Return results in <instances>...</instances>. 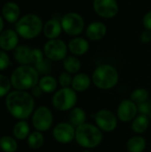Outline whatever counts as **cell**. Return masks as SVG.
<instances>
[{
    "instance_id": "17",
    "label": "cell",
    "mask_w": 151,
    "mask_h": 152,
    "mask_svg": "<svg viewBox=\"0 0 151 152\" xmlns=\"http://www.w3.org/2000/svg\"><path fill=\"white\" fill-rule=\"evenodd\" d=\"M61 31L63 30L61 23V19L59 20L57 18L53 17L44 24L43 33L44 37L49 40L59 38L60 35L61 34Z\"/></svg>"
},
{
    "instance_id": "27",
    "label": "cell",
    "mask_w": 151,
    "mask_h": 152,
    "mask_svg": "<svg viewBox=\"0 0 151 152\" xmlns=\"http://www.w3.org/2000/svg\"><path fill=\"white\" fill-rule=\"evenodd\" d=\"M28 145L32 150H38L40 149L44 142V137L42 132L39 131H33L29 134L28 137L27 138Z\"/></svg>"
},
{
    "instance_id": "10",
    "label": "cell",
    "mask_w": 151,
    "mask_h": 152,
    "mask_svg": "<svg viewBox=\"0 0 151 152\" xmlns=\"http://www.w3.org/2000/svg\"><path fill=\"white\" fill-rule=\"evenodd\" d=\"M96 126L105 133L113 132L117 126V117L109 110H100L94 116Z\"/></svg>"
},
{
    "instance_id": "31",
    "label": "cell",
    "mask_w": 151,
    "mask_h": 152,
    "mask_svg": "<svg viewBox=\"0 0 151 152\" xmlns=\"http://www.w3.org/2000/svg\"><path fill=\"white\" fill-rule=\"evenodd\" d=\"M72 79L73 77L71 74L63 71L60 74L59 78H58V83L61 86V88H66V87H71L72 85Z\"/></svg>"
},
{
    "instance_id": "9",
    "label": "cell",
    "mask_w": 151,
    "mask_h": 152,
    "mask_svg": "<svg viewBox=\"0 0 151 152\" xmlns=\"http://www.w3.org/2000/svg\"><path fill=\"white\" fill-rule=\"evenodd\" d=\"M31 117L33 127L42 133L48 131L53 124V112L46 106H39L35 109Z\"/></svg>"
},
{
    "instance_id": "15",
    "label": "cell",
    "mask_w": 151,
    "mask_h": 152,
    "mask_svg": "<svg viewBox=\"0 0 151 152\" xmlns=\"http://www.w3.org/2000/svg\"><path fill=\"white\" fill-rule=\"evenodd\" d=\"M89 48L90 45L88 40L79 36L74 37L68 44L69 52H70L74 56L85 55L89 51Z\"/></svg>"
},
{
    "instance_id": "35",
    "label": "cell",
    "mask_w": 151,
    "mask_h": 152,
    "mask_svg": "<svg viewBox=\"0 0 151 152\" xmlns=\"http://www.w3.org/2000/svg\"><path fill=\"white\" fill-rule=\"evenodd\" d=\"M34 67L36 68V69L38 71L39 74H44V75H48V73L50 72V69H51V66L46 60H44L40 63L34 65Z\"/></svg>"
},
{
    "instance_id": "40",
    "label": "cell",
    "mask_w": 151,
    "mask_h": 152,
    "mask_svg": "<svg viewBox=\"0 0 151 152\" xmlns=\"http://www.w3.org/2000/svg\"><path fill=\"white\" fill-rule=\"evenodd\" d=\"M148 117H149V118H150V120H151V112H150V115H149Z\"/></svg>"
},
{
    "instance_id": "18",
    "label": "cell",
    "mask_w": 151,
    "mask_h": 152,
    "mask_svg": "<svg viewBox=\"0 0 151 152\" xmlns=\"http://www.w3.org/2000/svg\"><path fill=\"white\" fill-rule=\"evenodd\" d=\"M2 16L9 23H16L20 18V8L14 2L5 3L1 10Z\"/></svg>"
},
{
    "instance_id": "38",
    "label": "cell",
    "mask_w": 151,
    "mask_h": 152,
    "mask_svg": "<svg viewBox=\"0 0 151 152\" xmlns=\"http://www.w3.org/2000/svg\"><path fill=\"white\" fill-rule=\"evenodd\" d=\"M44 94V92L42 91V89L38 86V85H36V86H34L33 88L30 89V94L34 97V98H40L42 96V94Z\"/></svg>"
},
{
    "instance_id": "39",
    "label": "cell",
    "mask_w": 151,
    "mask_h": 152,
    "mask_svg": "<svg viewBox=\"0 0 151 152\" xmlns=\"http://www.w3.org/2000/svg\"><path fill=\"white\" fill-rule=\"evenodd\" d=\"M4 18L3 16L0 15V34L3 32L4 30Z\"/></svg>"
},
{
    "instance_id": "28",
    "label": "cell",
    "mask_w": 151,
    "mask_h": 152,
    "mask_svg": "<svg viewBox=\"0 0 151 152\" xmlns=\"http://www.w3.org/2000/svg\"><path fill=\"white\" fill-rule=\"evenodd\" d=\"M0 150L3 152H16L18 150L17 140L10 135L0 137Z\"/></svg>"
},
{
    "instance_id": "33",
    "label": "cell",
    "mask_w": 151,
    "mask_h": 152,
    "mask_svg": "<svg viewBox=\"0 0 151 152\" xmlns=\"http://www.w3.org/2000/svg\"><path fill=\"white\" fill-rule=\"evenodd\" d=\"M11 65V59L7 54V52L0 49V71L7 69Z\"/></svg>"
},
{
    "instance_id": "2",
    "label": "cell",
    "mask_w": 151,
    "mask_h": 152,
    "mask_svg": "<svg viewBox=\"0 0 151 152\" xmlns=\"http://www.w3.org/2000/svg\"><path fill=\"white\" fill-rule=\"evenodd\" d=\"M10 80L14 90L27 91L38 84L39 73L33 66L20 65L12 72Z\"/></svg>"
},
{
    "instance_id": "34",
    "label": "cell",
    "mask_w": 151,
    "mask_h": 152,
    "mask_svg": "<svg viewBox=\"0 0 151 152\" xmlns=\"http://www.w3.org/2000/svg\"><path fill=\"white\" fill-rule=\"evenodd\" d=\"M137 108H138V114L149 116L151 112V102L148 100L144 102L137 104Z\"/></svg>"
},
{
    "instance_id": "7",
    "label": "cell",
    "mask_w": 151,
    "mask_h": 152,
    "mask_svg": "<svg viewBox=\"0 0 151 152\" xmlns=\"http://www.w3.org/2000/svg\"><path fill=\"white\" fill-rule=\"evenodd\" d=\"M62 30L69 36L77 37L85 28V20L77 12H69L61 18Z\"/></svg>"
},
{
    "instance_id": "14",
    "label": "cell",
    "mask_w": 151,
    "mask_h": 152,
    "mask_svg": "<svg viewBox=\"0 0 151 152\" xmlns=\"http://www.w3.org/2000/svg\"><path fill=\"white\" fill-rule=\"evenodd\" d=\"M19 45V35L15 29L6 28L0 34V49L4 52L14 50Z\"/></svg>"
},
{
    "instance_id": "24",
    "label": "cell",
    "mask_w": 151,
    "mask_h": 152,
    "mask_svg": "<svg viewBox=\"0 0 151 152\" xmlns=\"http://www.w3.org/2000/svg\"><path fill=\"white\" fill-rule=\"evenodd\" d=\"M150 121L148 116L138 114L132 122V130L136 134H142L147 131L150 126Z\"/></svg>"
},
{
    "instance_id": "8",
    "label": "cell",
    "mask_w": 151,
    "mask_h": 152,
    "mask_svg": "<svg viewBox=\"0 0 151 152\" xmlns=\"http://www.w3.org/2000/svg\"><path fill=\"white\" fill-rule=\"evenodd\" d=\"M44 53L47 60L52 61H63L68 55V45L61 39L48 40L44 45Z\"/></svg>"
},
{
    "instance_id": "20",
    "label": "cell",
    "mask_w": 151,
    "mask_h": 152,
    "mask_svg": "<svg viewBox=\"0 0 151 152\" xmlns=\"http://www.w3.org/2000/svg\"><path fill=\"white\" fill-rule=\"evenodd\" d=\"M13 57L15 61L20 65L31 64V49L28 45H20L13 50Z\"/></svg>"
},
{
    "instance_id": "16",
    "label": "cell",
    "mask_w": 151,
    "mask_h": 152,
    "mask_svg": "<svg viewBox=\"0 0 151 152\" xmlns=\"http://www.w3.org/2000/svg\"><path fill=\"white\" fill-rule=\"evenodd\" d=\"M107 26L102 21H93L90 23L85 30L87 39L91 41H99L107 34Z\"/></svg>"
},
{
    "instance_id": "37",
    "label": "cell",
    "mask_w": 151,
    "mask_h": 152,
    "mask_svg": "<svg viewBox=\"0 0 151 152\" xmlns=\"http://www.w3.org/2000/svg\"><path fill=\"white\" fill-rule=\"evenodd\" d=\"M140 39H141V42H142V44H150V43L151 42L150 30L145 29L144 31H142V32L141 33Z\"/></svg>"
},
{
    "instance_id": "3",
    "label": "cell",
    "mask_w": 151,
    "mask_h": 152,
    "mask_svg": "<svg viewBox=\"0 0 151 152\" xmlns=\"http://www.w3.org/2000/svg\"><path fill=\"white\" fill-rule=\"evenodd\" d=\"M43 28L42 19L35 13L25 14L15 23V31L19 37L27 40L37 37L43 32Z\"/></svg>"
},
{
    "instance_id": "5",
    "label": "cell",
    "mask_w": 151,
    "mask_h": 152,
    "mask_svg": "<svg viewBox=\"0 0 151 152\" xmlns=\"http://www.w3.org/2000/svg\"><path fill=\"white\" fill-rule=\"evenodd\" d=\"M119 81L117 69L110 64H101L93 72L92 83L101 90L114 88Z\"/></svg>"
},
{
    "instance_id": "25",
    "label": "cell",
    "mask_w": 151,
    "mask_h": 152,
    "mask_svg": "<svg viewBox=\"0 0 151 152\" xmlns=\"http://www.w3.org/2000/svg\"><path fill=\"white\" fill-rule=\"evenodd\" d=\"M147 147V141L140 135L131 137L126 142V150L128 152H143Z\"/></svg>"
},
{
    "instance_id": "19",
    "label": "cell",
    "mask_w": 151,
    "mask_h": 152,
    "mask_svg": "<svg viewBox=\"0 0 151 152\" xmlns=\"http://www.w3.org/2000/svg\"><path fill=\"white\" fill-rule=\"evenodd\" d=\"M92 84V77L85 73H77L74 75L72 79L71 88L77 93H82L86 91Z\"/></svg>"
},
{
    "instance_id": "36",
    "label": "cell",
    "mask_w": 151,
    "mask_h": 152,
    "mask_svg": "<svg viewBox=\"0 0 151 152\" xmlns=\"http://www.w3.org/2000/svg\"><path fill=\"white\" fill-rule=\"evenodd\" d=\"M142 24L145 29L151 31V10L145 13V15L142 18Z\"/></svg>"
},
{
    "instance_id": "21",
    "label": "cell",
    "mask_w": 151,
    "mask_h": 152,
    "mask_svg": "<svg viewBox=\"0 0 151 152\" xmlns=\"http://www.w3.org/2000/svg\"><path fill=\"white\" fill-rule=\"evenodd\" d=\"M58 80L51 75H44L38 81V86L44 94H52L57 91Z\"/></svg>"
},
{
    "instance_id": "6",
    "label": "cell",
    "mask_w": 151,
    "mask_h": 152,
    "mask_svg": "<svg viewBox=\"0 0 151 152\" xmlns=\"http://www.w3.org/2000/svg\"><path fill=\"white\" fill-rule=\"evenodd\" d=\"M77 102V94L71 87L57 90L52 97V104L59 111H68L75 108Z\"/></svg>"
},
{
    "instance_id": "4",
    "label": "cell",
    "mask_w": 151,
    "mask_h": 152,
    "mask_svg": "<svg viewBox=\"0 0 151 152\" xmlns=\"http://www.w3.org/2000/svg\"><path fill=\"white\" fill-rule=\"evenodd\" d=\"M75 140L82 148L94 149L102 142V131L96 125L85 123L76 127Z\"/></svg>"
},
{
    "instance_id": "23",
    "label": "cell",
    "mask_w": 151,
    "mask_h": 152,
    "mask_svg": "<svg viewBox=\"0 0 151 152\" xmlns=\"http://www.w3.org/2000/svg\"><path fill=\"white\" fill-rule=\"evenodd\" d=\"M69 120L74 127H77L86 123V113L82 108L75 107L69 110Z\"/></svg>"
},
{
    "instance_id": "1",
    "label": "cell",
    "mask_w": 151,
    "mask_h": 152,
    "mask_svg": "<svg viewBox=\"0 0 151 152\" xmlns=\"http://www.w3.org/2000/svg\"><path fill=\"white\" fill-rule=\"evenodd\" d=\"M5 107L15 119L26 120L35 110V98L27 91L13 90L5 96Z\"/></svg>"
},
{
    "instance_id": "32",
    "label": "cell",
    "mask_w": 151,
    "mask_h": 152,
    "mask_svg": "<svg viewBox=\"0 0 151 152\" xmlns=\"http://www.w3.org/2000/svg\"><path fill=\"white\" fill-rule=\"evenodd\" d=\"M44 51L38 49V48H34L31 49V63H33L34 65H36L38 63H40L41 61H43L44 60Z\"/></svg>"
},
{
    "instance_id": "29",
    "label": "cell",
    "mask_w": 151,
    "mask_h": 152,
    "mask_svg": "<svg viewBox=\"0 0 151 152\" xmlns=\"http://www.w3.org/2000/svg\"><path fill=\"white\" fill-rule=\"evenodd\" d=\"M149 96H150V94H149L148 90H146L145 88L140 87V88L134 89L131 93L130 100L133 101L136 104H140L142 102H144L148 101Z\"/></svg>"
},
{
    "instance_id": "26",
    "label": "cell",
    "mask_w": 151,
    "mask_h": 152,
    "mask_svg": "<svg viewBox=\"0 0 151 152\" xmlns=\"http://www.w3.org/2000/svg\"><path fill=\"white\" fill-rule=\"evenodd\" d=\"M63 69L66 72L71 74V75H76L79 72L81 69V61L80 60L74 55L71 56H67L63 61Z\"/></svg>"
},
{
    "instance_id": "13",
    "label": "cell",
    "mask_w": 151,
    "mask_h": 152,
    "mask_svg": "<svg viewBox=\"0 0 151 152\" xmlns=\"http://www.w3.org/2000/svg\"><path fill=\"white\" fill-rule=\"evenodd\" d=\"M137 115L138 108L136 103L130 99H125L120 102L117 110V117L118 120L124 123L130 122L133 121Z\"/></svg>"
},
{
    "instance_id": "12",
    "label": "cell",
    "mask_w": 151,
    "mask_h": 152,
    "mask_svg": "<svg viewBox=\"0 0 151 152\" xmlns=\"http://www.w3.org/2000/svg\"><path fill=\"white\" fill-rule=\"evenodd\" d=\"M76 127H74L69 122L58 123L53 129V139L61 144H67L75 140Z\"/></svg>"
},
{
    "instance_id": "30",
    "label": "cell",
    "mask_w": 151,
    "mask_h": 152,
    "mask_svg": "<svg viewBox=\"0 0 151 152\" xmlns=\"http://www.w3.org/2000/svg\"><path fill=\"white\" fill-rule=\"evenodd\" d=\"M12 88V83L8 77L0 74V98L6 96Z\"/></svg>"
},
{
    "instance_id": "22",
    "label": "cell",
    "mask_w": 151,
    "mask_h": 152,
    "mask_svg": "<svg viewBox=\"0 0 151 152\" xmlns=\"http://www.w3.org/2000/svg\"><path fill=\"white\" fill-rule=\"evenodd\" d=\"M30 134V127L26 120H19L12 128V134L16 140L23 141L28 137Z\"/></svg>"
},
{
    "instance_id": "41",
    "label": "cell",
    "mask_w": 151,
    "mask_h": 152,
    "mask_svg": "<svg viewBox=\"0 0 151 152\" xmlns=\"http://www.w3.org/2000/svg\"><path fill=\"white\" fill-rule=\"evenodd\" d=\"M83 152H91L90 151H88V150H86V151H83Z\"/></svg>"
},
{
    "instance_id": "11",
    "label": "cell",
    "mask_w": 151,
    "mask_h": 152,
    "mask_svg": "<svg viewBox=\"0 0 151 152\" xmlns=\"http://www.w3.org/2000/svg\"><path fill=\"white\" fill-rule=\"evenodd\" d=\"M93 7L95 13L103 19H112L119 11L117 0H93Z\"/></svg>"
}]
</instances>
